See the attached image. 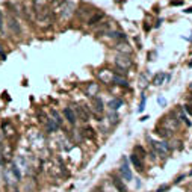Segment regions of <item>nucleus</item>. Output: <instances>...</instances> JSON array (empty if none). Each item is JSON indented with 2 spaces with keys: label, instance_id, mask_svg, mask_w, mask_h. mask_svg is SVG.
Returning <instances> with one entry per match:
<instances>
[{
  "label": "nucleus",
  "instance_id": "obj_23",
  "mask_svg": "<svg viewBox=\"0 0 192 192\" xmlns=\"http://www.w3.org/2000/svg\"><path fill=\"white\" fill-rule=\"evenodd\" d=\"M121 106H122L121 98H112V100L109 102V107H110V110H117V109L121 107Z\"/></svg>",
  "mask_w": 192,
  "mask_h": 192
},
{
  "label": "nucleus",
  "instance_id": "obj_2",
  "mask_svg": "<svg viewBox=\"0 0 192 192\" xmlns=\"http://www.w3.org/2000/svg\"><path fill=\"white\" fill-rule=\"evenodd\" d=\"M74 12H76V0H67L59 11V18L61 20H70Z\"/></svg>",
  "mask_w": 192,
  "mask_h": 192
},
{
  "label": "nucleus",
  "instance_id": "obj_13",
  "mask_svg": "<svg viewBox=\"0 0 192 192\" xmlns=\"http://www.w3.org/2000/svg\"><path fill=\"white\" fill-rule=\"evenodd\" d=\"M76 112H77L76 117H79L82 121L86 122L88 120H89V110H88L86 106H79V107H76Z\"/></svg>",
  "mask_w": 192,
  "mask_h": 192
},
{
  "label": "nucleus",
  "instance_id": "obj_6",
  "mask_svg": "<svg viewBox=\"0 0 192 192\" xmlns=\"http://www.w3.org/2000/svg\"><path fill=\"white\" fill-rule=\"evenodd\" d=\"M8 27H9V30H11L14 35H17V36L21 35V24L18 23V20L15 17L8 15Z\"/></svg>",
  "mask_w": 192,
  "mask_h": 192
},
{
  "label": "nucleus",
  "instance_id": "obj_33",
  "mask_svg": "<svg viewBox=\"0 0 192 192\" xmlns=\"http://www.w3.org/2000/svg\"><path fill=\"white\" fill-rule=\"evenodd\" d=\"M157 103H159L160 106H165L166 105V100H165L163 97H159V98H157Z\"/></svg>",
  "mask_w": 192,
  "mask_h": 192
},
{
  "label": "nucleus",
  "instance_id": "obj_22",
  "mask_svg": "<svg viewBox=\"0 0 192 192\" xmlns=\"http://www.w3.org/2000/svg\"><path fill=\"white\" fill-rule=\"evenodd\" d=\"M82 135H83L85 138H89V139H94V138H95V132H94V129L89 127V126L82 130Z\"/></svg>",
  "mask_w": 192,
  "mask_h": 192
},
{
  "label": "nucleus",
  "instance_id": "obj_26",
  "mask_svg": "<svg viewBox=\"0 0 192 192\" xmlns=\"http://www.w3.org/2000/svg\"><path fill=\"white\" fill-rule=\"evenodd\" d=\"M165 79H166V76H165L163 73H157L156 76H154V79H153V83H154V85H162Z\"/></svg>",
  "mask_w": 192,
  "mask_h": 192
},
{
  "label": "nucleus",
  "instance_id": "obj_8",
  "mask_svg": "<svg viewBox=\"0 0 192 192\" xmlns=\"http://www.w3.org/2000/svg\"><path fill=\"white\" fill-rule=\"evenodd\" d=\"M30 2H32V6H34L35 14L49 9V0H30Z\"/></svg>",
  "mask_w": 192,
  "mask_h": 192
},
{
  "label": "nucleus",
  "instance_id": "obj_18",
  "mask_svg": "<svg viewBox=\"0 0 192 192\" xmlns=\"http://www.w3.org/2000/svg\"><path fill=\"white\" fill-rule=\"evenodd\" d=\"M97 91H98V85L95 82H91L88 83V88H86V94L89 97H95L97 95Z\"/></svg>",
  "mask_w": 192,
  "mask_h": 192
},
{
  "label": "nucleus",
  "instance_id": "obj_40",
  "mask_svg": "<svg viewBox=\"0 0 192 192\" xmlns=\"http://www.w3.org/2000/svg\"><path fill=\"white\" fill-rule=\"evenodd\" d=\"M185 12H188V14H191V12H192V6H191V8H188V9H186Z\"/></svg>",
  "mask_w": 192,
  "mask_h": 192
},
{
  "label": "nucleus",
  "instance_id": "obj_10",
  "mask_svg": "<svg viewBox=\"0 0 192 192\" xmlns=\"http://www.w3.org/2000/svg\"><path fill=\"white\" fill-rule=\"evenodd\" d=\"M65 2H67V0H52V2H49V9H50V12H52L53 15L59 14V11H61V8H62V5H64Z\"/></svg>",
  "mask_w": 192,
  "mask_h": 192
},
{
  "label": "nucleus",
  "instance_id": "obj_28",
  "mask_svg": "<svg viewBox=\"0 0 192 192\" xmlns=\"http://www.w3.org/2000/svg\"><path fill=\"white\" fill-rule=\"evenodd\" d=\"M156 133L159 135V136H162V138H170L173 133L171 132H168V130H165L163 127H157L156 129Z\"/></svg>",
  "mask_w": 192,
  "mask_h": 192
},
{
  "label": "nucleus",
  "instance_id": "obj_37",
  "mask_svg": "<svg viewBox=\"0 0 192 192\" xmlns=\"http://www.w3.org/2000/svg\"><path fill=\"white\" fill-rule=\"evenodd\" d=\"M171 5H174V6H178V5H182V2H180V0H175V2H171Z\"/></svg>",
  "mask_w": 192,
  "mask_h": 192
},
{
  "label": "nucleus",
  "instance_id": "obj_36",
  "mask_svg": "<svg viewBox=\"0 0 192 192\" xmlns=\"http://www.w3.org/2000/svg\"><path fill=\"white\" fill-rule=\"evenodd\" d=\"M3 29V15H2V12H0V30Z\"/></svg>",
  "mask_w": 192,
  "mask_h": 192
},
{
  "label": "nucleus",
  "instance_id": "obj_25",
  "mask_svg": "<svg viewBox=\"0 0 192 192\" xmlns=\"http://www.w3.org/2000/svg\"><path fill=\"white\" fill-rule=\"evenodd\" d=\"M112 82H115L117 85H121V86H127V80L124 77H121V76H117V74H114Z\"/></svg>",
  "mask_w": 192,
  "mask_h": 192
},
{
  "label": "nucleus",
  "instance_id": "obj_21",
  "mask_svg": "<svg viewBox=\"0 0 192 192\" xmlns=\"http://www.w3.org/2000/svg\"><path fill=\"white\" fill-rule=\"evenodd\" d=\"M115 49L124 53V56H129V54H132V49H130L127 44H117V46H115Z\"/></svg>",
  "mask_w": 192,
  "mask_h": 192
},
{
  "label": "nucleus",
  "instance_id": "obj_35",
  "mask_svg": "<svg viewBox=\"0 0 192 192\" xmlns=\"http://www.w3.org/2000/svg\"><path fill=\"white\" fill-rule=\"evenodd\" d=\"M0 58H2V59H5V58H6V54H5L3 49H2V46H0Z\"/></svg>",
  "mask_w": 192,
  "mask_h": 192
},
{
  "label": "nucleus",
  "instance_id": "obj_31",
  "mask_svg": "<svg viewBox=\"0 0 192 192\" xmlns=\"http://www.w3.org/2000/svg\"><path fill=\"white\" fill-rule=\"evenodd\" d=\"M144 109H145V95L142 94V97H141V105H139V112H144Z\"/></svg>",
  "mask_w": 192,
  "mask_h": 192
},
{
  "label": "nucleus",
  "instance_id": "obj_15",
  "mask_svg": "<svg viewBox=\"0 0 192 192\" xmlns=\"http://www.w3.org/2000/svg\"><path fill=\"white\" fill-rule=\"evenodd\" d=\"M64 117L67 118V121L70 122V124H76L77 117H76V112H74L71 107H65V109H64Z\"/></svg>",
  "mask_w": 192,
  "mask_h": 192
},
{
  "label": "nucleus",
  "instance_id": "obj_7",
  "mask_svg": "<svg viewBox=\"0 0 192 192\" xmlns=\"http://www.w3.org/2000/svg\"><path fill=\"white\" fill-rule=\"evenodd\" d=\"M76 14L82 18V20H86V17H88V20H89V18L95 14V11H94L91 6H88V5H82L79 9H76Z\"/></svg>",
  "mask_w": 192,
  "mask_h": 192
},
{
  "label": "nucleus",
  "instance_id": "obj_29",
  "mask_svg": "<svg viewBox=\"0 0 192 192\" xmlns=\"http://www.w3.org/2000/svg\"><path fill=\"white\" fill-rule=\"evenodd\" d=\"M11 173L15 175L17 182H18V180H21V173H20V170H18V166L15 165V163H12V165H11Z\"/></svg>",
  "mask_w": 192,
  "mask_h": 192
},
{
  "label": "nucleus",
  "instance_id": "obj_17",
  "mask_svg": "<svg viewBox=\"0 0 192 192\" xmlns=\"http://www.w3.org/2000/svg\"><path fill=\"white\" fill-rule=\"evenodd\" d=\"M130 162L133 163V166H136L138 171H144V162H142V159H141L139 156H136L135 153L130 156Z\"/></svg>",
  "mask_w": 192,
  "mask_h": 192
},
{
  "label": "nucleus",
  "instance_id": "obj_30",
  "mask_svg": "<svg viewBox=\"0 0 192 192\" xmlns=\"http://www.w3.org/2000/svg\"><path fill=\"white\" fill-rule=\"evenodd\" d=\"M135 154H136V156H139L141 159H144V157L147 156L145 150H144V148H142L141 145H136V147H135Z\"/></svg>",
  "mask_w": 192,
  "mask_h": 192
},
{
  "label": "nucleus",
  "instance_id": "obj_42",
  "mask_svg": "<svg viewBox=\"0 0 192 192\" xmlns=\"http://www.w3.org/2000/svg\"><path fill=\"white\" fill-rule=\"evenodd\" d=\"M95 192H103V191H95Z\"/></svg>",
  "mask_w": 192,
  "mask_h": 192
},
{
  "label": "nucleus",
  "instance_id": "obj_19",
  "mask_svg": "<svg viewBox=\"0 0 192 192\" xmlns=\"http://www.w3.org/2000/svg\"><path fill=\"white\" fill-rule=\"evenodd\" d=\"M46 129H47L49 133H53V132H56L59 127H58V124L53 121L52 118H47V120H46Z\"/></svg>",
  "mask_w": 192,
  "mask_h": 192
},
{
  "label": "nucleus",
  "instance_id": "obj_34",
  "mask_svg": "<svg viewBox=\"0 0 192 192\" xmlns=\"http://www.w3.org/2000/svg\"><path fill=\"white\" fill-rule=\"evenodd\" d=\"M145 85H147V83H145V74H142V76H141V86L144 88Z\"/></svg>",
  "mask_w": 192,
  "mask_h": 192
},
{
  "label": "nucleus",
  "instance_id": "obj_38",
  "mask_svg": "<svg viewBox=\"0 0 192 192\" xmlns=\"http://www.w3.org/2000/svg\"><path fill=\"white\" fill-rule=\"evenodd\" d=\"M183 178H185V175H180V177H178V178H177V180H175L174 183H180V182H182V180H183Z\"/></svg>",
  "mask_w": 192,
  "mask_h": 192
},
{
  "label": "nucleus",
  "instance_id": "obj_9",
  "mask_svg": "<svg viewBox=\"0 0 192 192\" xmlns=\"http://www.w3.org/2000/svg\"><path fill=\"white\" fill-rule=\"evenodd\" d=\"M91 106H92V110H94V114L95 115H98V114H103V102H102V98L100 97H92V100H91Z\"/></svg>",
  "mask_w": 192,
  "mask_h": 192
},
{
  "label": "nucleus",
  "instance_id": "obj_11",
  "mask_svg": "<svg viewBox=\"0 0 192 192\" xmlns=\"http://www.w3.org/2000/svg\"><path fill=\"white\" fill-rule=\"evenodd\" d=\"M97 76H98V79H100L102 83H110V82H112V77H114V73L109 70H102L97 73Z\"/></svg>",
  "mask_w": 192,
  "mask_h": 192
},
{
  "label": "nucleus",
  "instance_id": "obj_24",
  "mask_svg": "<svg viewBox=\"0 0 192 192\" xmlns=\"http://www.w3.org/2000/svg\"><path fill=\"white\" fill-rule=\"evenodd\" d=\"M50 114H52V117H53L52 120L58 124V127H61V126H62V117L59 115V112H58V110H54V109H52V110H50Z\"/></svg>",
  "mask_w": 192,
  "mask_h": 192
},
{
  "label": "nucleus",
  "instance_id": "obj_5",
  "mask_svg": "<svg viewBox=\"0 0 192 192\" xmlns=\"http://www.w3.org/2000/svg\"><path fill=\"white\" fill-rule=\"evenodd\" d=\"M132 65H133V62H132V59H130L129 56L120 54V56L115 58V67H117V70H121L126 73Z\"/></svg>",
  "mask_w": 192,
  "mask_h": 192
},
{
  "label": "nucleus",
  "instance_id": "obj_3",
  "mask_svg": "<svg viewBox=\"0 0 192 192\" xmlns=\"http://www.w3.org/2000/svg\"><path fill=\"white\" fill-rule=\"evenodd\" d=\"M148 141H150L153 150L156 151V154H159V156H166V154L171 153V145L168 142H165V141H153V139H148Z\"/></svg>",
  "mask_w": 192,
  "mask_h": 192
},
{
  "label": "nucleus",
  "instance_id": "obj_39",
  "mask_svg": "<svg viewBox=\"0 0 192 192\" xmlns=\"http://www.w3.org/2000/svg\"><path fill=\"white\" fill-rule=\"evenodd\" d=\"M189 103H191V105H188V107L191 109V112H192V95H191V97H189Z\"/></svg>",
  "mask_w": 192,
  "mask_h": 192
},
{
  "label": "nucleus",
  "instance_id": "obj_27",
  "mask_svg": "<svg viewBox=\"0 0 192 192\" xmlns=\"http://www.w3.org/2000/svg\"><path fill=\"white\" fill-rule=\"evenodd\" d=\"M107 36H110V38H114V39H126V35L122 34V32H118V30H110L109 34H107Z\"/></svg>",
  "mask_w": 192,
  "mask_h": 192
},
{
  "label": "nucleus",
  "instance_id": "obj_1",
  "mask_svg": "<svg viewBox=\"0 0 192 192\" xmlns=\"http://www.w3.org/2000/svg\"><path fill=\"white\" fill-rule=\"evenodd\" d=\"M53 17H54V15L50 12V9H46V11H42V12H38V14H35L36 26L41 27V29L50 27L53 23Z\"/></svg>",
  "mask_w": 192,
  "mask_h": 192
},
{
  "label": "nucleus",
  "instance_id": "obj_32",
  "mask_svg": "<svg viewBox=\"0 0 192 192\" xmlns=\"http://www.w3.org/2000/svg\"><path fill=\"white\" fill-rule=\"evenodd\" d=\"M170 189V186L168 185H162V186H159V189H157V192H165Z\"/></svg>",
  "mask_w": 192,
  "mask_h": 192
},
{
  "label": "nucleus",
  "instance_id": "obj_41",
  "mask_svg": "<svg viewBox=\"0 0 192 192\" xmlns=\"http://www.w3.org/2000/svg\"><path fill=\"white\" fill-rule=\"evenodd\" d=\"M189 89H191V91H192V83H191V86H189Z\"/></svg>",
  "mask_w": 192,
  "mask_h": 192
},
{
  "label": "nucleus",
  "instance_id": "obj_16",
  "mask_svg": "<svg viewBox=\"0 0 192 192\" xmlns=\"http://www.w3.org/2000/svg\"><path fill=\"white\" fill-rule=\"evenodd\" d=\"M112 26H114V23H112V21H106V23H103V24L98 27L97 34H98V35H107V34L112 30Z\"/></svg>",
  "mask_w": 192,
  "mask_h": 192
},
{
  "label": "nucleus",
  "instance_id": "obj_14",
  "mask_svg": "<svg viewBox=\"0 0 192 192\" xmlns=\"http://www.w3.org/2000/svg\"><path fill=\"white\" fill-rule=\"evenodd\" d=\"M112 183H114V186L117 188V191L118 192H127V186L124 185V182H122L120 177L114 175V177H112Z\"/></svg>",
  "mask_w": 192,
  "mask_h": 192
},
{
  "label": "nucleus",
  "instance_id": "obj_20",
  "mask_svg": "<svg viewBox=\"0 0 192 192\" xmlns=\"http://www.w3.org/2000/svg\"><path fill=\"white\" fill-rule=\"evenodd\" d=\"M103 17H105V14H103V12H95L92 17L88 20V24H89V26H94L95 23H100V20H102Z\"/></svg>",
  "mask_w": 192,
  "mask_h": 192
},
{
  "label": "nucleus",
  "instance_id": "obj_4",
  "mask_svg": "<svg viewBox=\"0 0 192 192\" xmlns=\"http://www.w3.org/2000/svg\"><path fill=\"white\" fill-rule=\"evenodd\" d=\"M178 126H180V121L177 120V117H175L174 112L170 114V115H166V117H163V120H162V127H163L165 130H168V132L177 130Z\"/></svg>",
  "mask_w": 192,
  "mask_h": 192
},
{
  "label": "nucleus",
  "instance_id": "obj_12",
  "mask_svg": "<svg viewBox=\"0 0 192 192\" xmlns=\"http://www.w3.org/2000/svg\"><path fill=\"white\" fill-rule=\"evenodd\" d=\"M120 173H121L122 178H124L126 182H130V180L133 178V174H132V171H130V168H129V165H127L126 162L120 166Z\"/></svg>",
  "mask_w": 192,
  "mask_h": 192
}]
</instances>
